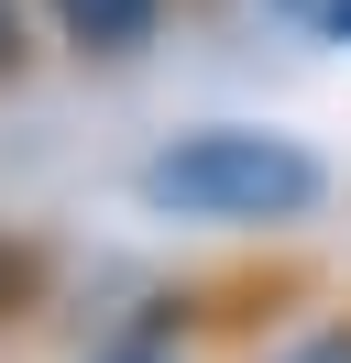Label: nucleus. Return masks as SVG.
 <instances>
[{"instance_id":"nucleus-1","label":"nucleus","mask_w":351,"mask_h":363,"mask_svg":"<svg viewBox=\"0 0 351 363\" xmlns=\"http://www.w3.org/2000/svg\"><path fill=\"white\" fill-rule=\"evenodd\" d=\"M132 199L154 220H197V231H297L329 209V165L297 133H253V121H209L176 133L132 165Z\"/></svg>"},{"instance_id":"nucleus-2","label":"nucleus","mask_w":351,"mask_h":363,"mask_svg":"<svg viewBox=\"0 0 351 363\" xmlns=\"http://www.w3.org/2000/svg\"><path fill=\"white\" fill-rule=\"evenodd\" d=\"M44 23L66 33V55H143L165 33V0H44Z\"/></svg>"},{"instance_id":"nucleus-3","label":"nucleus","mask_w":351,"mask_h":363,"mask_svg":"<svg viewBox=\"0 0 351 363\" xmlns=\"http://www.w3.org/2000/svg\"><path fill=\"white\" fill-rule=\"evenodd\" d=\"M275 363H351V319H318V330H297Z\"/></svg>"},{"instance_id":"nucleus-4","label":"nucleus","mask_w":351,"mask_h":363,"mask_svg":"<svg viewBox=\"0 0 351 363\" xmlns=\"http://www.w3.org/2000/svg\"><path fill=\"white\" fill-rule=\"evenodd\" d=\"M22 55H33V45H22V0H0V77H11Z\"/></svg>"},{"instance_id":"nucleus-5","label":"nucleus","mask_w":351,"mask_h":363,"mask_svg":"<svg viewBox=\"0 0 351 363\" xmlns=\"http://www.w3.org/2000/svg\"><path fill=\"white\" fill-rule=\"evenodd\" d=\"M318 33H329V45H351V0H318Z\"/></svg>"},{"instance_id":"nucleus-6","label":"nucleus","mask_w":351,"mask_h":363,"mask_svg":"<svg viewBox=\"0 0 351 363\" xmlns=\"http://www.w3.org/2000/svg\"><path fill=\"white\" fill-rule=\"evenodd\" d=\"M88 363H176V352H143V341H121V352H88Z\"/></svg>"}]
</instances>
